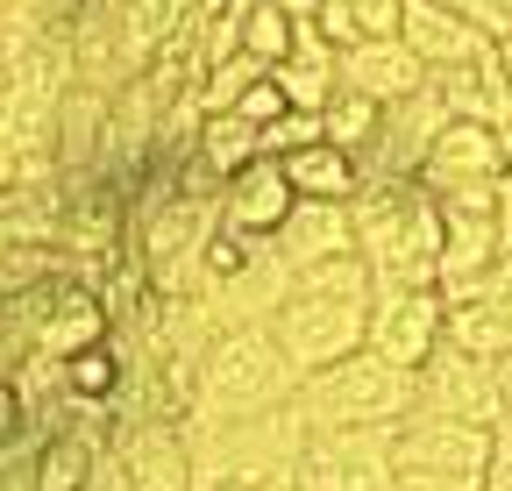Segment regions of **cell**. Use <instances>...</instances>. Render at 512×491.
I'll list each match as a JSON object with an SVG mask.
<instances>
[{
  "instance_id": "6da1fadb",
  "label": "cell",
  "mask_w": 512,
  "mask_h": 491,
  "mask_svg": "<svg viewBox=\"0 0 512 491\" xmlns=\"http://www.w3.org/2000/svg\"><path fill=\"white\" fill-rule=\"evenodd\" d=\"M313 427L299 406L242 413V420H185L192 491H299V456Z\"/></svg>"
},
{
  "instance_id": "7a4b0ae2",
  "label": "cell",
  "mask_w": 512,
  "mask_h": 491,
  "mask_svg": "<svg viewBox=\"0 0 512 491\" xmlns=\"http://www.w3.org/2000/svg\"><path fill=\"white\" fill-rule=\"evenodd\" d=\"M370 299H377V285H370L363 257H335V264H313V271L292 278L285 306L271 314V335H278V349L292 356L299 378H306V371H328V363H342V356L363 349V335H370Z\"/></svg>"
},
{
  "instance_id": "3957f363",
  "label": "cell",
  "mask_w": 512,
  "mask_h": 491,
  "mask_svg": "<svg viewBox=\"0 0 512 491\" xmlns=\"http://www.w3.org/2000/svg\"><path fill=\"white\" fill-rule=\"evenodd\" d=\"M356 221V257L377 292L399 285H434L441 264V207L420 178H363V193L349 200Z\"/></svg>"
},
{
  "instance_id": "277c9868",
  "label": "cell",
  "mask_w": 512,
  "mask_h": 491,
  "mask_svg": "<svg viewBox=\"0 0 512 491\" xmlns=\"http://www.w3.org/2000/svg\"><path fill=\"white\" fill-rule=\"evenodd\" d=\"M299 371L292 356L278 349L271 328H221L207 363H200V392H192L185 420H242V413H271L292 406Z\"/></svg>"
},
{
  "instance_id": "5b68a950",
  "label": "cell",
  "mask_w": 512,
  "mask_h": 491,
  "mask_svg": "<svg viewBox=\"0 0 512 491\" xmlns=\"http://www.w3.org/2000/svg\"><path fill=\"white\" fill-rule=\"evenodd\" d=\"M292 406L306 427H399L413 413V371L384 363L377 349H356L328 371H306Z\"/></svg>"
},
{
  "instance_id": "8992f818",
  "label": "cell",
  "mask_w": 512,
  "mask_h": 491,
  "mask_svg": "<svg viewBox=\"0 0 512 491\" xmlns=\"http://www.w3.org/2000/svg\"><path fill=\"white\" fill-rule=\"evenodd\" d=\"M491 427L406 413L392 427V491H484Z\"/></svg>"
},
{
  "instance_id": "52a82bcc",
  "label": "cell",
  "mask_w": 512,
  "mask_h": 491,
  "mask_svg": "<svg viewBox=\"0 0 512 491\" xmlns=\"http://www.w3.org/2000/svg\"><path fill=\"white\" fill-rule=\"evenodd\" d=\"M413 413L434 420H470V427H498L505 420V385H498V363L463 356V349H434L420 371H413Z\"/></svg>"
},
{
  "instance_id": "ba28073f",
  "label": "cell",
  "mask_w": 512,
  "mask_h": 491,
  "mask_svg": "<svg viewBox=\"0 0 512 491\" xmlns=\"http://www.w3.org/2000/svg\"><path fill=\"white\" fill-rule=\"evenodd\" d=\"M299 491H392V427H313Z\"/></svg>"
},
{
  "instance_id": "9c48e42d",
  "label": "cell",
  "mask_w": 512,
  "mask_h": 491,
  "mask_svg": "<svg viewBox=\"0 0 512 491\" xmlns=\"http://www.w3.org/2000/svg\"><path fill=\"white\" fill-rule=\"evenodd\" d=\"M441 129H448V107H441V93L427 79V86H413L406 100H392V107L377 114V136L356 157L363 178H420V164H427V150H434Z\"/></svg>"
},
{
  "instance_id": "30bf717a",
  "label": "cell",
  "mask_w": 512,
  "mask_h": 491,
  "mask_svg": "<svg viewBox=\"0 0 512 491\" xmlns=\"http://www.w3.org/2000/svg\"><path fill=\"white\" fill-rule=\"evenodd\" d=\"M363 349H377L399 371H420V363L441 349V285H399L370 299V335Z\"/></svg>"
},
{
  "instance_id": "8fae6325",
  "label": "cell",
  "mask_w": 512,
  "mask_h": 491,
  "mask_svg": "<svg viewBox=\"0 0 512 491\" xmlns=\"http://www.w3.org/2000/svg\"><path fill=\"white\" fill-rule=\"evenodd\" d=\"M498 178H505V150H498V129H484V121H448L420 164V186L434 200L470 193V186H498Z\"/></svg>"
},
{
  "instance_id": "7c38bea8",
  "label": "cell",
  "mask_w": 512,
  "mask_h": 491,
  "mask_svg": "<svg viewBox=\"0 0 512 491\" xmlns=\"http://www.w3.org/2000/svg\"><path fill=\"white\" fill-rule=\"evenodd\" d=\"M285 292H292V271H285V257L271 250V242H264L242 271H228V278L207 285L214 328H271V314L285 306Z\"/></svg>"
},
{
  "instance_id": "4fadbf2b",
  "label": "cell",
  "mask_w": 512,
  "mask_h": 491,
  "mask_svg": "<svg viewBox=\"0 0 512 491\" xmlns=\"http://www.w3.org/2000/svg\"><path fill=\"white\" fill-rule=\"evenodd\" d=\"M292 178H285V164L278 157H249L228 186H221V228H235V235H256V242H271L278 228H285V214H292Z\"/></svg>"
},
{
  "instance_id": "5bb4252c",
  "label": "cell",
  "mask_w": 512,
  "mask_h": 491,
  "mask_svg": "<svg viewBox=\"0 0 512 491\" xmlns=\"http://www.w3.org/2000/svg\"><path fill=\"white\" fill-rule=\"evenodd\" d=\"M271 250L285 257V271H313V264H335V257H356V221H349V200H292L285 228L271 235Z\"/></svg>"
},
{
  "instance_id": "9a60e30c",
  "label": "cell",
  "mask_w": 512,
  "mask_h": 491,
  "mask_svg": "<svg viewBox=\"0 0 512 491\" xmlns=\"http://www.w3.org/2000/svg\"><path fill=\"white\" fill-rule=\"evenodd\" d=\"M114 449L136 477V491H192V442L185 420H128L114 427Z\"/></svg>"
},
{
  "instance_id": "2e32d148",
  "label": "cell",
  "mask_w": 512,
  "mask_h": 491,
  "mask_svg": "<svg viewBox=\"0 0 512 491\" xmlns=\"http://www.w3.org/2000/svg\"><path fill=\"white\" fill-rule=\"evenodd\" d=\"M399 43L420 57L427 72H448V65H470V57L491 50V36L456 15V8H441V0H406V15H399Z\"/></svg>"
},
{
  "instance_id": "e0dca14e",
  "label": "cell",
  "mask_w": 512,
  "mask_h": 491,
  "mask_svg": "<svg viewBox=\"0 0 512 491\" xmlns=\"http://www.w3.org/2000/svg\"><path fill=\"white\" fill-rule=\"evenodd\" d=\"M342 86L363 93V100H377V107H392L413 86H427V65H420L399 36H363V43L342 50Z\"/></svg>"
},
{
  "instance_id": "ac0fdd59",
  "label": "cell",
  "mask_w": 512,
  "mask_h": 491,
  "mask_svg": "<svg viewBox=\"0 0 512 491\" xmlns=\"http://www.w3.org/2000/svg\"><path fill=\"white\" fill-rule=\"evenodd\" d=\"M448 121H484V129H498V121L512 114V79L498 65V43L484 57H470V65H448V72H427Z\"/></svg>"
},
{
  "instance_id": "d6986e66",
  "label": "cell",
  "mask_w": 512,
  "mask_h": 491,
  "mask_svg": "<svg viewBox=\"0 0 512 491\" xmlns=\"http://www.w3.org/2000/svg\"><path fill=\"white\" fill-rule=\"evenodd\" d=\"M57 235H64V171L15 178L0 193V242H15V250H57Z\"/></svg>"
},
{
  "instance_id": "ffe728a7",
  "label": "cell",
  "mask_w": 512,
  "mask_h": 491,
  "mask_svg": "<svg viewBox=\"0 0 512 491\" xmlns=\"http://www.w3.org/2000/svg\"><path fill=\"white\" fill-rule=\"evenodd\" d=\"M271 79L285 86V100L292 107H306V114H320L335 100V86H342V50L320 36L313 22H299V36H292V57L285 65H271Z\"/></svg>"
},
{
  "instance_id": "44dd1931",
  "label": "cell",
  "mask_w": 512,
  "mask_h": 491,
  "mask_svg": "<svg viewBox=\"0 0 512 491\" xmlns=\"http://www.w3.org/2000/svg\"><path fill=\"white\" fill-rule=\"evenodd\" d=\"M441 342L463 349V356L498 363L512 349V314H505L491 292H456V299H441Z\"/></svg>"
},
{
  "instance_id": "7402d4cb",
  "label": "cell",
  "mask_w": 512,
  "mask_h": 491,
  "mask_svg": "<svg viewBox=\"0 0 512 491\" xmlns=\"http://www.w3.org/2000/svg\"><path fill=\"white\" fill-rule=\"evenodd\" d=\"M278 164H285V178H292L299 200H356L363 193V164L349 150H335L328 136L306 143V150H292V157H278Z\"/></svg>"
},
{
  "instance_id": "603a6c76",
  "label": "cell",
  "mask_w": 512,
  "mask_h": 491,
  "mask_svg": "<svg viewBox=\"0 0 512 491\" xmlns=\"http://www.w3.org/2000/svg\"><path fill=\"white\" fill-rule=\"evenodd\" d=\"M50 285H22V292H0V378H15L22 363L36 356V328H43V306H50Z\"/></svg>"
},
{
  "instance_id": "cb8c5ba5",
  "label": "cell",
  "mask_w": 512,
  "mask_h": 491,
  "mask_svg": "<svg viewBox=\"0 0 512 491\" xmlns=\"http://www.w3.org/2000/svg\"><path fill=\"white\" fill-rule=\"evenodd\" d=\"M249 157H264V143H256V129H249L242 114H207L200 121V136H192V164H207L221 186H228Z\"/></svg>"
},
{
  "instance_id": "d4e9b609",
  "label": "cell",
  "mask_w": 512,
  "mask_h": 491,
  "mask_svg": "<svg viewBox=\"0 0 512 491\" xmlns=\"http://www.w3.org/2000/svg\"><path fill=\"white\" fill-rule=\"evenodd\" d=\"M377 100H363V93H349V86H335V100L320 107V136H328L335 150H349V157H363L370 150V136H377Z\"/></svg>"
},
{
  "instance_id": "484cf974",
  "label": "cell",
  "mask_w": 512,
  "mask_h": 491,
  "mask_svg": "<svg viewBox=\"0 0 512 491\" xmlns=\"http://www.w3.org/2000/svg\"><path fill=\"white\" fill-rule=\"evenodd\" d=\"M292 36H299V22L278 8V0H249L242 8V57H256V65H285Z\"/></svg>"
},
{
  "instance_id": "4316f807",
  "label": "cell",
  "mask_w": 512,
  "mask_h": 491,
  "mask_svg": "<svg viewBox=\"0 0 512 491\" xmlns=\"http://www.w3.org/2000/svg\"><path fill=\"white\" fill-rule=\"evenodd\" d=\"M264 72H271V65H256V57H228V65L200 72V86H192V93H200L207 114H235V100L249 93V79H264Z\"/></svg>"
},
{
  "instance_id": "83f0119b",
  "label": "cell",
  "mask_w": 512,
  "mask_h": 491,
  "mask_svg": "<svg viewBox=\"0 0 512 491\" xmlns=\"http://www.w3.org/2000/svg\"><path fill=\"white\" fill-rule=\"evenodd\" d=\"M256 143H264V157H292V150H306V143H320V114H306V107H285L271 129H256Z\"/></svg>"
},
{
  "instance_id": "f1b7e54d",
  "label": "cell",
  "mask_w": 512,
  "mask_h": 491,
  "mask_svg": "<svg viewBox=\"0 0 512 491\" xmlns=\"http://www.w3.org/2000/svg\"><path fill=\"white\" fill-rule=\"evenodd\" d=\"M0 491H36V435L29 427L0 442Z\"/></svg>"
},
{
  "instance_id": "f546056e",
  "label": "cell",
  "mask_w": 512,
  "mask_h": 491,
  "mask_svg": "<svg viewBox=\"0 0 512 491\" xmlns=\"http://www.w3.org/2000/svg\"><path fill=\"white\" fill-rule=\"evenodd\" d=\"M285 107H292V100H285V86H278L271 72H264V79H249V93L235 100V114L249 121V129H271V121H278Z\"/></svg>"
},
{
  "instance_id": "4dcf8cb0",
  "label": "cell",
  "mask_w": 512,
  "mask_h": 491,
  "mask_svg": "<svg viewBox=\"0 0 512 491\" xmlns=\"http://www.w3.org/2000/svg\"><path fill=\"white\" fill-rule=\"evenodd\" d=\"M313 29L328 36L335 50H349V43H363V29H356V15H349V0H320L313 8Z\"/></svg>"
},
{
  "instance_id": "1f68e13d",
  "label": "cell",
  "mask_w": 512,
  "mask_h": 491,
  "mask_svg": "<svg viewBox=\"0 0 512 491\" xmlns=\"http://www.w3.org/2000/svg\"><path fill=\"white\" fill-rule=\"evenodd\" d=\"M349 15L363 36H399V15H406V0H349Z\"/></svg>"
},
{
  "instance_id": "d6a6232c",
  "label": "cell",
  "mask_w": 512,
  "mask_h": 491,
  "mask_svg": "<svg viewBox=\"0 0 512 491\" xmlns=\"http://www.w3.org/2000/svg\"><path fill=\"white\" fill-rule=\"evenodd\" d=\"M484 491H512V420L491 427V470H484Z\"/></svg>"
},
{
  "instance_id": "836d02e7",
  "label": "cell",
  "mask_w": 512,
  "mask_h": 491,
  "mask_svg": "<svg viewBox=\"0 0 512 491\" xmlns=\"http://www.w3.org/2000/svg\"><path fill=\"white\" fill-rule=\"evenodd\" d=\"M441 8H456V15H470V22H477V29H484L491 43H498V36L512 29V15L498 8V0H441Z\"/></svg>"
},
{
  "instance_id": "e575fe53",
  "label": "cell",
  "mask_w": 512,
  "mask_h": 491,
  "mask_svg": "<svg viewBox=\"0 0 512 491\" xmlns=\"http://www.w3.org/2000/svg\"><path fill=\"white\" fill-rule=\"evenodd\" d=\"M86 491H136V477H128V463H121V449H114V442L100 449V463H93Z\"/></svg>"
},
{
  "instance_id": "d590c367",
  "label": "cell",
  "mask_w": 512,
  "mask_h": 491,
  "mask_svg": "<svg viewBox=\"0 0 512 491\" xmlns=\"http://www.w3.org/2000/svg\"><path fill=\"white\" fill-rule=\"evenodd\" d=\"M491 221H498V257H512V171L498 178V200H491Z\"/></svg>"
},
{
  "instance_id": "8d00e7d4",
  "label": "cell",
  "mask_w": 512,
  "mask_h": 491,
  "mask_svg": "<svg viewBox=\"0 0 512 491\" xmlns=\"http://www.w3.org/2000/svg\"><path fill=\"white\" fill-rule=\"evenodd\" d=\"M484 292H491V299L505 306V314H512V257H498V264H491V278H484Z\"/></svg>"
},
{
  "instance_id": "74e56055",
  "label": "cell",
  "mask_w": 512,
  "mask_h": 491,
  "mask_svg": "<svg viewBox=\"0 0 512 491\" xmlns=\"http://www.w3.org/2000/svg\"><path fill=\"white\" fill-rule=\"evenodd\" d=\"M15 178H22V157H15L8 143H0V193H8V186H15Z\"/></svg>"
},
{
  "instance_id": "f35d334b",
  "label": "cell",
  "mask_w": 512,
  "mask_h": 491,
  "mask_svg": "<svg viewBox=\"0 0 512 491\" xmlns=\"http://www.w3.org/2000/svg\"><path fill=\"white\" fill-rule=\"evenodd\" d=\"M498 150H505V171H512V114L498 121Z\"/></svg>"
},
{
  "instance_id": "ab89813d",
  "label": "cell",
  "mask_w": 512,
  "mask_h": 491,
  "mask_svg": "<svg viewBox=\"0 0 512 491\" xmlns=\"http://www.w3.org/2000/svg\"><path fill=\"white\" fill-rule=\"evenodd\" d=\"M498 65H505V79H512V29L498 36Z\"/></svg>"
},
{
  "instance_id": "60d3db41",
  "label": "cell",
  "mask_w": 512,
  "mask_h": 491,
  "mask_svg": "<svg viewBox=\"0 0 512 491\" xmlns=\"http://www.w3.org/2000/svg\"><path fill=\"white\" fill-rule=\"evenodd\" d=\"M505 420H512V385H505Z\"/></svg>"
},
{
  "instance_id": "b9f144b4",
  "label": "cell",
  "mask_w": 512,
  "mask_h": 491,
  "mask_svg": "<svg viewBox=\"0 0 512 491\" xmlns=\"http://www.w3.org/2000/svg\"><path fill=\"white\" fill-rule=\"evenodd\" d=\"M498 8H505V15H512V0H498Z\"/></svg>"
}]
</instances>
